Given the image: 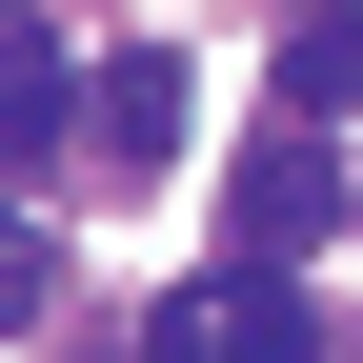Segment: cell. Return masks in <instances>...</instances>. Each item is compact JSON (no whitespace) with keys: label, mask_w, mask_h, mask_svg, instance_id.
Instances as JSON below:
<instances>
[{"label":"cell","mask_w":363,"mask_h":363,"mask_svg":"<svg viewBox=\"0 0 363 363\" xmlns=\"http://www.w3.org/2000/svg\"><path fill=\"white\" fill-rule=\"evenodd\" d=\"M222 222H242V283H283V262L343 222V162L303 142V121H262V142H242V182H222Z\"/></svg>","instance_id":"obj_1"},{"label":"cell","mask_w":363,"mask_h":363,"mask_svg":"<svg viewBox=\"0 0 363 363\" xmlns=\"http://www.w3.org/2000/svg\"><path fill=\"white\" fill-rule=\"evenodd\" d=\"M142 363H323V343H303L283 283H242V262H222V283H182L162 323H142Z\"/></svg>","instance_id":"obj_2"},{"label":"cell","mask_w":363,"mask_h":363,"mask_svg":"<svg viewBox=\"0 0 363 363\" xmlns=\"http://www.w3.org/2000/svg\"><path fill=\"white\" fill-rule=\"evenodd\" d=\"M81 162L162 182V162H182V61H81Z\"/></svg>","instance_id":"obj_3"},{"label":"cell","mask_w":363,"mask_h":363,"mask_svg":"<svg viewBox=\"0 0 363 363\" xmlns=\"http://www.w3.org/2000/svg\"><path fill=\"white\" fill-rule=\"evenodd\" d=\"M61 142H81V61L40 21H0V162H61Z\"/></svg>","instance_id":"obj_4"},{"label":"cell","mask_w":363,"mask_h":363,"mask_svg":"<svg viewBox=\"0 0 363 363\" xmlns=\"http://www.w3.org/2000/svg\"><path fill=\"white\" fill-rule=\"evenodd\" d=\"M343 101H363V0H303V21H283V121L323 142Z\"/></svg>","instance_id":"obj_5"},{"label":"cell","mask_w":363,"mask_h":363,"mask_svg":"<svg viewBox=\"0 0 363 363\" xmlns=\"http://www.w3.org/2000/svg\"><path fill=\"white\" fill-rule=\"evenodd\" d=\"M21 323H61V242H21V222H0V343Z\"/></svg>","instance_id":"obj_6"}]
</instances>
